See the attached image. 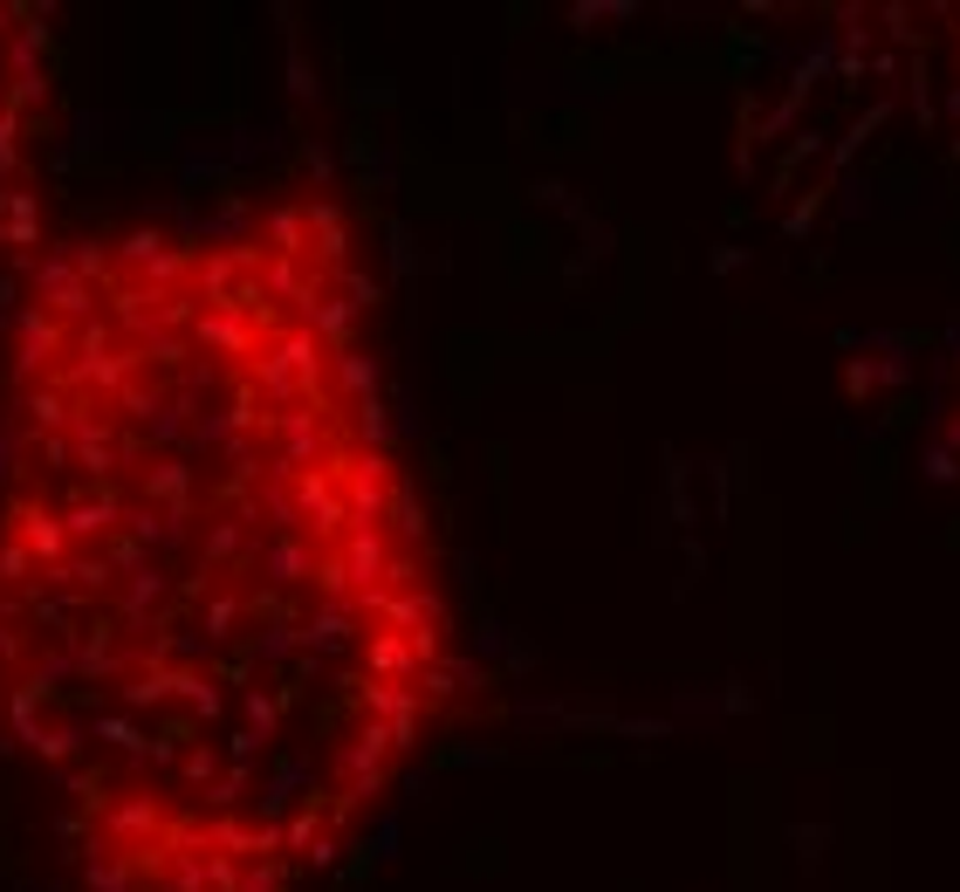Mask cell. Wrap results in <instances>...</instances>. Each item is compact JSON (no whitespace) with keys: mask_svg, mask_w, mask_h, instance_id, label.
Listing matches in <instances>:
<instances>
[{"mask_svg":"<svg viewBox=\"0 0 960 892\" xmlns=\"http://www.w3.org/2000/svg\"><path fill=\"white\" fill-rule=\"evenodd\" d=\"M56 21L35 0H0V364L48 227V138H56Z\"/></svg>","mask_w":960,"mask_h":892,"instance_id":"7a4b0ae2","label":"cell"},{"mask_svg":"<svg viewBox=\"0 0 960 892\" xmlns=\"http://www.w3.org/2000/svg\"><path fill=\"white\" fill-rule=\"evenodd\" d=\"M323 186L56 227L0 364V755L83 892H309L460 700Z\"/></svg>","mask_w":960,"mask_h":892,"instance_id":"6da1fadb","label":"cell"}]
</instances>
